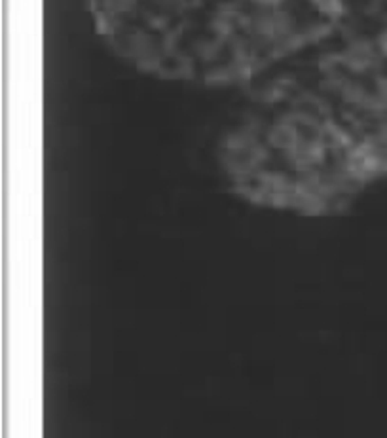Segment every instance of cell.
<instances>
[{"instance_id":"obj_1","label":"cell","mask_w":387,"mask_h":438,"mask_svg":"<svg viewBox=\"0 0 387 438\" xmlns=\"http://www.w3.org/2000/svg\"><path fill=\"white\" fill-rule=\"evenodd\" d=\"M300 76L251 97L222 135L219 166L253 205L333 217L387 177V17Z\"/></svg>"}]
</instances>
